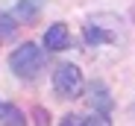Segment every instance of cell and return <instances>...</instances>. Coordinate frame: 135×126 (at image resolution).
Here are the masks:
<instances>
[{
	"label": "cell",
	"instance_id": "6da1fadb",
	"mask_svg": "<svg viewBox=\"0 0 135 126\" xmlns=\"http://www.w3.org/2000/svg\"><path fill=\"white\" fill-rule=\"evenodd\" d=\"M9 68H12V73L21 76V79H35L38 70L44 68V50H41L38 44H32V41H24L21 47L12 50Z\"/></svg>",
	"mask_w": 135,
	"mask_h": 126
},
{
	"label": "cell",
	"instance_id": "7a4b0ae2",
	"mask_svg": "<svg viewBox=\"0 0 135 126\" xmlns=\"http://www.w3.org/2000/svg\"><path fill=\"white\" fill-rule=\"evenodd\" d=\"M53 91H56L62 100H76V97H82V91H85L82 70H79L76 65H59L56 73H53Z\"/></svg>",
	"mask_w": 135,
	"mask_h": 126
},
{
	"label": "cell",
	"instance_id": "3957f363",
	"mask_svg": "<svg viewBox=\"0 0 135 126\" xmlns=\"http://www.w3.org/2000/svg\"><path fill=\"white\" fill-rule=\"evenodd\" d=\"M68 41H71V32H68V27L62 21L59 24H50L47 32H44V50L47 53H59V50L68 47Z\"/></svg>",
	"mask_w": 135,
	"mask_h": 126
},
{
	"label": "cell",
	"instance_id": "277c9868",
	"mask_svg": "<svg viewBox=\"0 0 135 126\" xmlns=\"http://www.w3.org/2000/svg\"><path fill=\"white\" fill-rule=\"evenodd\" d=\"M88 103H91V112H100V114H109L112 112V97H109V88L103 82H91L88 85Z\"/></svg>",
	"mask_w": 135,
	"mask_h": 126
},
{
	"label": "cell",
	"instance_id": "5b68a950",
	"mask_svg": "<svg viewBox=\"0 0 135 126\" xmlns=\"http://www.w3.org/2000/svg\"><path fill=\"white\" fill-rule=\"evenodd\" d=\"M118 32H109L100 21H88L85 24V44L88 47H100V44H109V41H115Z\"/></svg>",
	"mask_w": 135,
	"mask_h": 126
},
{
	"label": "cell",
	"instance_id": "8992f818",
	"mask_svg": "<svg viewBox=\"0 0 135 126\" xmlns=\"http://www.w3.org/2000/svg\"><path fill=\"white\" fill-rule=\"evenodd\" d=\"M44 9V0H18V6H15V21H21V24H32V21L41 15Z\"/></svg>",
	"mask_w": 135,
	"mask_h": 126
},
{
	"label": "cell",
	"instance_id": "52a82bcc",
	"mask_svg": "<svg viewBox=\"0 0 135 126\" xmlns=\"http://www.w3.org/2000/svg\"><path fill=\"white\" fill-rule=\"evenodd\" d=\"M0 123L3 126H24L27 117L18 106H9V103H0Z\"/></svg>",
	"mask_w": 135,
	"mask_h": 126
},
{
	"label": "cell",
	"instance_id": "ba28073f",
	"mask_svg": "<svg viewBox=\"0 0 135 126\" xmlns=\"http://www.w3.org/2000/svg\"><path fill=\"white\" fill-rule=\"evenodd\" d=\"M12 35H15V18L0 15V38H12Z\"/></svg>",
	"mask_w": 135,
	"mask_h": 126
},
{
	"label": "cell",
	"instance_id": "9c48e42d",
	"mask_svg": "<svg viewBox=\"0 0 135 126\" xmlns=\"http://www.w3.org/2000/svg\"><path fill=\"white\" fill-rule=\"evenodd\" d=\"M59 123H62V126H79V123H82V117H76V114H65Z\"/></svg>",
	"mask_w": 135,
	"mask_h": 126
}]
</instances>
